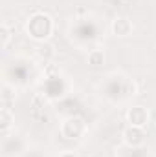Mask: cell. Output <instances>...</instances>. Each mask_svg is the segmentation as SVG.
Returning a JSON list of instances; mask_svg holds the SVG:
<instances>
[{
    "label": "cell",
    "mask_w": 156,
    "mask_h": 157,
    "mask_svg": "<svg viewBox=\"0 0 156 157\" xmlns=\"http://www.w3.org/2000/svg\"><path fill=\"white\" fill-rule=\"evenodd\" d=\"M127 119L130 122V126H136V128H143L149 121V112L143 108V106H134L129 110Z\"/></svg>",
    "instance_id": "1"
},
{
    "label": "cell",
    "mask_w": 156,
    "mask_h": 157,
    "mask_svg": "<svg viewBox=\"0 0 156 157\" xmlns=\"http://www.w3.org/2000/svg\"><path fill=\"white\" fill-rule=\"evenodd\" d=\"M143 132L142 128H136V126H129L125 132H123V141L130 146H140L143 144Z\"/></svg>",
    "instance_id": "2"
},
{
    "label": "cell",
    "mask_w": 156,
    "mask_h": 157,
    "mask_svg": "<svg viewBox=\"0 0 156 157\" xmlns=\"http://www.w3.org/2000/svg\"><path fill=\"white\" fill-rule=\"evenodd\" d=\"M112 31H114V35H117V37H127V35L132 33V22L129 18H125V17L116 18L112 22Z\"/></svg>",
    "instance_id": "3"
},
{
    "label": "cell",
    "mask_w": 156,
    "mask_h": 157,
    "mask_svg": "<svg viewBox=\"0 0 156 157\" xmlns=\"http://www.w3.org/2000/svg\"><path fill=\"white\" fill-rule=\"evenodd\" d=\"M105 62V53L101 49H94L88 53V64L90 66H101Z\"/></svg>",
    "instance_id": "4"
},
{
    "label": "cell",
    "mask_w": 156,
    "mask_h": 157,
    "mask_svg": "<svg viewBox=\"0 0 156 157\" xmlns=\"http://www.w3.org/2000/svg\"><path fill=\"white\" fill-rule=\"evenodd\" d=\"M0 117H2V132H7V128L11 126V122H13V115L9 113V110H2V113H0Z\"/></svg>",
    "instance_id": "5"
},
{
    "label": "cell",
    "mask_w": 156,
    "mask_h": 157,
    "mask_svg": "<svg viewBox=\"0 0 156 157\" xmlns=\"http://www.w3.org/2000/svg\"><path fill=\"white\" fill-rule=\"evenodd\" d=\"M0 35H2V48H6L9 44V40H11V31L7 28V24H2L0 26Z\"/></svg>",
    "instance_id": "6"
},
{
    "label": "cell",
    "mask_w": 156,
    "mask_h": 157,
    "mask_svg": "<svg viewBox=\"0 0 156 157\" xmlns=\"http://www.w3.org/2000/svg\"><path fill=\"white\" fill-rule=\"evenodd\" d=\"M39 55L42 57V59H46V60L51 59V57H53V48H51L50 44H42V46L39 48Z\"/></svg>",
    "instance_id": "7"
}]
</instances>
